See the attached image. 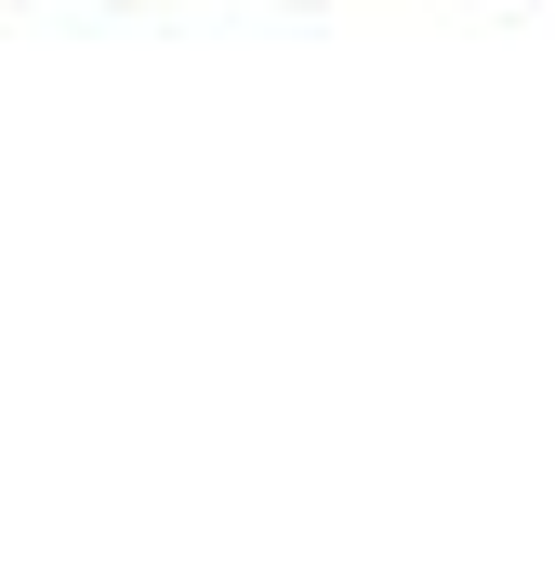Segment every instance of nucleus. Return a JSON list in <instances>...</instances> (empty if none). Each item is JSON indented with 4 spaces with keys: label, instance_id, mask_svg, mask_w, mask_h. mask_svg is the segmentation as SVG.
Wrapping results in <instances>:
<instances>
[]
</instances>
